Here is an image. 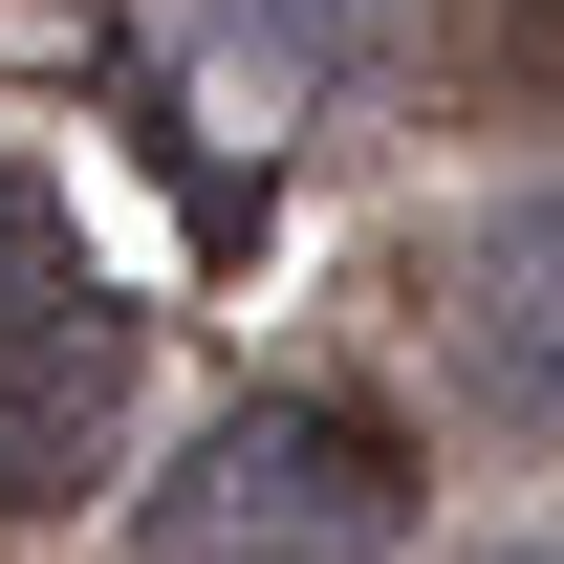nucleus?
Listing matches in <instances>:
<instances>
[{"label": "nucleus", "mask_w": 564, "mask_h": 564, "mask_svg": "<svg viewBox=\"0 0 564 564\" xmlns=\"http://www.w3.org/2000/svg\"><path fill=\"white\" fill-rule=\"evenodd\" d=\"M131 391H152L131 304H109V282H66V217L0 174V499H22V521L109 499V456H131Z\"/></svg>", "instance_id": "2"}, {"label": "nucleus", "mask_w": 564, "mask_h": 564, "mask_svg": "<svg viewBox=\"0 0 564 564\" xmlns=\"http://www.w3.org/2000/svg\"><path fill=\"white\" fill-rule=\"evenodd\" d=\"M456 564H564V543H543V521H499V543H456Z\"/></svg>", "instance_id": "5"}, {"label": "nucleus", "mask_w": 564, "mask_h": 564, "mask_svg": "<svg viewBox=\"0 0 564 564\" xmlns=\"http://www.w3.org/2000/svg\"><path fill=\"white\" fill-rule=\"evenodd\" d=\"M413 521V456L348 391H239V413L152 478V564H369Z\"/></svg>", "instance_id": "1"}, {"label": "nucleus", "mask_w": 564, "mask_h": 564, "mask_svg": "<svg viewBox=\"0 0 564 564\" xmlns=\"http://www.w3.org/2000/svg\"><path fill=\"white\" fill-rule=\"evenodd\" d=\"M478 369L521 391V413H564V217H499V261H478Z\"/></svg>", "instance_id": "4"}, {"label": "nucleus", "mask_w": 564, "mask_h": 564, "mask_svg": "<svg viewBox=\"0 0 564 564\" xmlns=\"http://www.w3.org/2000/svg\"><path fill=\"white\" fill-rule=\"evenodd\" d=\"M391 22V0H196L217 87H261V109H304V87H348V44Z\"/></svg>", "instance_id": "3"}]
</instances>
